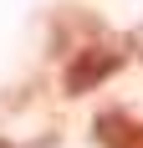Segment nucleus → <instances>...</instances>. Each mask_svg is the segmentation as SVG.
<instances>
[{
    "instance_id": "nucleus-2",
    "label": "nucleus",
    "mask_w": 143,
    "mask_h": 148,
    "mask_svg": "<svg viewBox=\"0 0 143 148\" xmlns=\"http://www.w3.org/2000/svg\"><path fill=\"white\" fill-rule=\"evenodd\" d=\"M92 138H97V148H143V118L107 107L92 118Z\"/></svg>"
},
{
    "instance_id": "nucleus-1",
    "label": "nucleus",
    "mask_w": 143,
    "mask_h": 148,
    "mask_svg": "<svg viewBox=\"0 0 143 148\" xmlns=\"http://www.w3.org/2000/svg\"><path fill=\"white\" fill-rule=\"evenodd\" d=\"M123 51L118 46H107V41H87V46H77L67 56V66H61V92L67 97H87V92H97L102 82H113L118 72H123Z\"/></svg>"
}]
</instances>
